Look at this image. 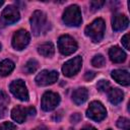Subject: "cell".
I'll list each match as a JSON object with an SVG mask.
<instances>
[{"label":"cell","instance_id":"cell-9","mask_svg":"<svg viewBox=\"0 0 130 130\" xmlns=\"http://www.w3.org/2000/svg\"><path fill=\"white\" fill-rule=\"evenodd\" d=\"M60 103V96L53 91H46L42 98V109L46 112L54 110Z\"/></svg>","mask_w":130,"mask_h":130},{"label":"cell","instance_id":"cell-8","mask_svg":"<svg viewBox=\"0 0 130 130\" xmlns=\"http://www.w3.org/2000/svg\"><path fill=\"white\" fill-rule=\"evenodd\" d=\"M81 64H82V59L80 56H76L70 60H68L67 62L64 63L63 67H62V72L65 76L71 77L73 75H75L81 68Z\"/></svg>","mask_w":130,"mask_h":130},{"label":"cell","instance_id":"cell-35","mask_svg":"<svg viewBox=\"0 0 130 130\" xmlns=\"http://www.w3.org/2000/svg\"><path fill=\"white\" fill-rule=\"evenodd\" d=\"M3 3H4V2H3V1H2V0H0V7H1V6H2V5H3Z\"/></svg>","mask_w":130,"mask_h":130},{"label":"cell","instance_id":"cell-6","mask_svg":"<svg viewBox=\"0 0 130 130\" xmlns=\"http://www.w3.org/2000/svg\"><path fill=\"white\" fill-rule=\"evenodd\" d=\"M9 88L12 94L16 96L18 100L23 101V102L28 101V92H27V89H26V86L23 80L17 79V80L12 81L9 85Z\"/></svg>","mask_w":130,"mask_h":130},{"label":"cell","instance_id":"cell-34","mask_svg":"<svg viewBox=\"0 0 130 130\" xmlns=\"http://www.w3.org/2000/svg\"><path fill=\"white\" fill-rule=\"evenodd\" d=\"M34 130H48V129H47V127H45V126H39V127L35 128Z\"/></svg>","mask_w":130,"mask_h":130},{"label":"cell","instance_id":"cell-24","mask_svg":"<svg viewBox=\"0 0 130 130\" xmlns=\"http://www.w3.org/2000/svg\"><path fill=\"white\" fill-rule=\"evenodd\" d=\"M0 130H16V126L11 122H4L0 125Z\"/></svg>","mask_w":130,"mask_h":130},{"label":"cell","instance_id":"cell-12","mask_svg":"<svg viewBox=\"0 0 130 130\" xmlns=\"http://www.w3.org/2000/svg\"><path fill=\"white\" fill-rule=\"evenodd\" d=\"M128 24H129V20H128V17L126 15L121 14V13H116L113 16L112 26H113L114 30H116V31L124 30L125 28L128 27Z\"/></svg>","mask_w":130,"mask_h":130},{"label":"cell","instance_id":"cell-5","mask_svg":"<svg viewBox=\"0 0 130 130\" xmlns=\"http://www.w3.org/2000/svg\"><path fill=\"white\" fill-rule=\"evenodd\" d=\"M46 14L43 11L36 10L30 17V27L35 36H39L46 25Z\"/></svg>","mask_w":130,"mask_h":130},{"label":"cell","instance_id":"cell-4","mask_svg":"<svg viewBox=\"0 0 130 130\" xmlns=\"http://www.w3.org/2000/svg\"><path fill=\"white\" fill-rule=\"evenodd\" d=\"M86 115L89 119H91L95 122H100L106 118L107 111L102 103L94 101L89 104V107L86 111Z\"/></svg>","mask_w":130,"mask_h":130},{"label":"cell","instance_id":"cell-11","mask_svg":"<svg viewBox=\"0 0 130 130\" xmlns=\"http://www.w3.org/2000/svg\"><path fill=\"white\" fill-rule=\"evenodd\" d=\"M1 18L2 20L7 23V24H12L14 22H16L19 19V12L17 10V8L13 5H8L6 8H4V10L2 11L1 14Z\"/></svg>","mask_w":130,"mask_h":130},{"label":"cell","instance_id":"cell-29","mask_svg":"<svg viewBox=\"0 0 130 130\" xmlns=\"http://www.w3.org/2000/svg\"><path fill=\"white\" fill-rule=\"evenodd\" d=\"M94 76H95V73L93 71H88L85 73L84 78H85V80H91V79H93Z\"/></svg>","mask_w":130,"mask_h":130},{"label":"cell","instance_id":"cell-28","mask_svg":"<svg viewBox=\"0 0 130 130\" xmlns=\"http://www.w3.org/2000/svg\"><path fill=\"white\" fill-rule=\"evenodd\" d=\"M7 113V108L5 105H0V118H3L6 116Z\"/></svg>","mask_w":130,"mask_h":130},{"label":"cell","instance_id":"cell-23","mask_svg":"<svg viewBox=\"0 0 130 130\" xmlns=\"http://www.w3.org/2000/svg\"><path fill=\"white\" fill-rule=\"evenodd\" d=\"M96 87H98V90L99 91H102V92L107 91L110 88V82L108 80H104V79L103 80H100L98 82V84H96Z\"/></svg>","mask_w":130,"mask_h":130},{"label":"cell","instance_id":"cell-22","mask_svg":"<svg viewBox=\"0 0 130 130\" xmlns=\"http://www.w3.org/2000/svg\"><path fill=\"white\" fill-rule=\"evenodd\" d=\"M117 126L122 130H130V122L127 118L121 117L117 121Z\"/></svg>","mask_w":130,"mask_h":130},{"label":"cell","instance_id":"cell-20","mask_svg":"<svg viewBox=\"0 0 130 130\" xmlns=\"http://www.w3.org/2000/svg\"><path fill=\"white\" fill-rule=\"evenodd\" d=\"M38 68H39V63H38V61L35 60V59H30V60H28V61L25 63L24 71H25L27 74H30V73L36 72Z\"/></svg>","mask_w":130,"mask_h":130},{"label":"cell","instance_id":"cell-14","mask_svg":"<svg viewBox=\"0 0 130 130\" xmlns=\"http://www.w3.org/2000/svg\"><path fill=\"white\" fill-rule=\"evenodd\" d=\"M109 56H110V59H111L114 63H122V62H124L125 59H126V54H125V52H124L121 48H119V47H117V46L112 47V48L109 50Z\"/></svg>","mask_w":130,"mask_h":130},{"label":"cell","instance_id":"cell-7","mask_svg":"<svg viewBox=\"0 0 130 130\" xmlns=\"http://www.w3.org/2000/svg\"><path fill=\"white\" fill-rule=\"evenodd\" d=\"M58 72L53 70V71H49V70H43L41 71L35 78L36 83L40 86H46V85H50L53 84L57 81L58 79Z\"/></svg>","mask_w":130,"mask_h":130},{"label":"cell","instance_id":"cell-33","mask_svg":"<svg viewBox=\"0 0 130 130\" xmlns=\"http://www.w3.org/2000/svg\"><path fill=\"white\" fill-rule=\"evenodd\" d=\"M81 130H96L94 127H92V126H84Z\"/></svg>","mask_w":130,"mask_h":130},{"label":"cell","instance_id":"cell-36","mask_svg":"<svg viewBox=\"0 0 130 130\" xmlns=\"http://www.w3.org/2000/svg\"><path fill=\"white\" fill-rule=\"evenodd\" d=\"M0 50H1V44H0Z\"/></svg>","mask_w":130,"mask_h":130},{"label":"cell","instance_id":"cell-19","mask_svg":"<svg viewBox=\"0 0 130 130\" xmlns=\"http://www.w3.org/2000/svg\"><path fill=\"white\" fill-rule=\"evenodd\" d=\"M13 69H14V63L11 60L5 59L0 62V76H6L10 74Z\"/></svg>","mask_w":130,"mask_h":130},{"label":"cell","instance_id":"cell-2","mask_svg":"<svg viewBox=\"0 0 130 130\" xmlns=\"http://www.w3.org/2000/svg\"><path fill=\"white\" fill-rule=\"evenodd\" d=\"M63 21L66 25L69 26H78L81 21V12L77 5H70L66 8L63 13Z\"/></svg>","mask_w":130,"mask_h":130},{"label":"cell","instance_id":"cell-1","mask_svg":"<svg viewBox=\"0 0 130 130\" xmlns=\"http://www.w3.org/2000/svg\"><path fill=\"white\" fill-rule=\"evenodd\" d=\"M105 21L102 18H96L94 19L90 24H88L85 27V35L91 39L92 42L98 43L102 41L104 38V32H105Z\"/></svg>","mask_w":130,"mask_h":130},{"label":"cell","instance_id":"cell-37","mask_svg":"<svg viewBox=\"0 0 130 130\" xmlns=\"http://www.w3.org/2000/svg\"><path fill=\"white\" fill-rule=\"evenodd\" d=\"M107 130H112V129H107Z\"/></svg>","mask_w":130,"mask_h":130},{"label":"cell","instance_id":"cell-30","mask_svg":"<svg viewBox=\"0 0 130 130\" xmlns=\"http://www.w3.org/2000/svg\"><path fill=\"white\" fill-rule=\"evenodd\" d=\"M8 101H9V99H8L7 94H6L4 91L0 90V102H5V103H7Z\"/></svg>","mask_w":130,"mask_h":130},{"label":"cell","instance_id":"cell-10","mask_svg":"<svg viewBox=\"0 0 130 130\" xmlns=\"http://www.w3.org/2000/svg\"><path fill=\"white\" fill-rule=\"evenodd\" d=\"M29 39H30L29 34L26 30L19 29L15 31L12 37V47L15 50H22L29 43Z\"/></svg>","mask_w":130,"mask_h":130},{"label":"cell","instance_id":"cell-13","mask_svg":"<svg viewBox=\"0 0 130 130\" xmlns=\"http://www.w3.org/2000/svg\"><path fill=\"white\" fill-rule=\"evenodd\" d=\"M112 77L122 85H128L130 83V76L127 70H122V69L114 70L112 71Z\"/></svg>","mask_w":130,"mask_h":130},{"label":"cell","instance_id":"cell-18","mask_svg":"<svg viewBox=\"0 0 130 130\" xmlns=\"http://www.w3.org/2000/svg\"><path fill=\"white\" fill-rule=\"evenodd\" d=\"M38 52L44 57H52L55 53V48L52 43H44L38 47Z\"/></svg>","mask_w":130,"mask_h":130},{"label":"cell","instance_id":"cell-3","mask_svg":"<svg viewBox=\"0 0 130 130\" xmlns=\"http://www.w3.org/2000/svg\"><path fill=\"white\" fill-rule=\"evenodd\" d=\"M58 48L63 55L68 56L73 54L77 50V43L70 36L64 35V36H61L58 40Z\"/></svg>","mask_w":130,"mask_h":130},{"label":"cell","instance_id":"cell-31","mask_svg":"<svg viewBox=\"0 0 130 130\" xmlns=\"http://www.w3.org/2000/svg\"><path fill=\"white\" fill-rule=\"evenodd\" d=\"M36 114V109L32 108V107H29L27 108V115H30V116H34Z\"/></svg>","mask_w":130,"mask_h":130},{"label":"cell","instance_id":"cell-21","mask_svg":"<svg viewBox=\"0 0 130 130\" xmlns=\"http://www.w3.org/2000/svg\"><path fill=\"white\" fill-rule=\"evenodd\" d=\"M105 63H106L105 57H104L103 55H101V54L95 55V56L92 58V60H91V64H92L94 67H98V68L103 67V66L105 65Z\"/></svg>","mask_w":130,"mask_h":130},{"label":"cell","instance_id":"cell-27","mask_svg":"<svg viewBox=\"0 0 130 130\" xmlns=\"http://www.w3.org/2000/svg\"><path fill=\"white\" fill-rule=\"evenodd\" d=\"M70 120H71V122H73V123H78V122L81 120V116H80V114L75 113V114H73V115L70 117Z\"/></svg>","mask_w":130,"mask_h":130},{"label":"cell","instance_id":"cell-26","mask_svg":"<svg viewBox=\"0 0 130 130\" xmlns=\"http://www.w3.org/2000/svg\"><path fill=\"white\" fill-rule=\"evenodd\" d=\"M122 44H123V46L125 47V49L130 50V47H129V34H126V35L122 38Z\"/></svg>","mask_w":130,"mask_h":130},{"label":"cell","instance_id":"cell-15","mask_svg":"<svg viewBox=\"0 0 130 130\" xmlns=\"http://www.w3.org/2000/svg\"><path fill=\"white\" fill-rule=\"evenodd\" d=\"M27 116V108H23L21 106H16L11 111V117L17 123H23Z\"/></svg>","mask_w":130,"mask_h":130},{"label":"cell","instance_id":"cell-32","mask_svg":"<svg viewBox=\"0 0 130 130\" xmlns=\"http://www.w3.org/2000/svg\"><path fill=\"white\" fill-rule=\"evenodd\" d=\"M61 117H62V111H60V112H58V113H56L54 115V119L57 120V121H59L61 119Z\"/></svg>","mask_w":130,"mask_h":130},{"label":"cell","instance_id":"cell-16","mask_svg":"<svg viewBox=\"0 0 130 130\" xmlns=\"http://www.w3.org/2000/svg\"><path fill=\"white\" fill-rule=\"evenodd\" d=\"M87 96H88L87 90L84 87H78L72 93V101L76 105H81L87 100Z\"/></svg>","mask_w":130,"mask_h":130},{"label":"cell","instance_id":"cell-25","mask_svg":"<svg viewBox=\"0 0 130 130\" xmlns=\"http://www.w3.org/2000/svg\"><path fill=\"white\" fill-rule=\"evenodd\" d=\"M104 4H105V1H90V3H89L92 10L100 9Z\"/></svg>","mask_w":130,"mask_h":130},{"label":"cell","instance_id":"cell-17","mask_svg":"<svg viewBox=\"0 0 130 130\" xmlns=\"http://www.w3.org/2000/svg\"><path fill=\"white\" fill-rule=\"evenodd\" d=\"M108 98H109V101H110L113 105H118V104H120V103L123 101L124 93H123V91H122L121 89H119V88H112V89L109 91Z\"/></svg>","mask_w":130,"mask_h":130}]
</instances>
